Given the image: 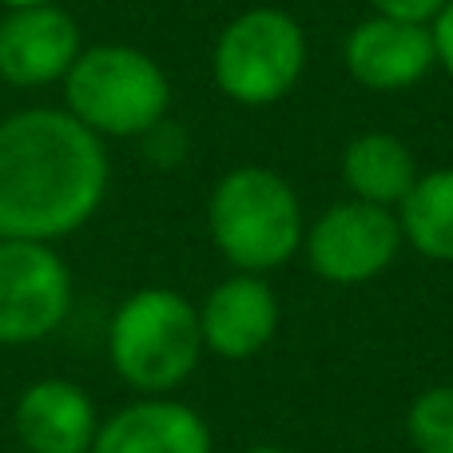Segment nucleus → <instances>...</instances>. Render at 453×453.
Wrapping results in <instances>:
<instances>
[{
	"label": "nucleus",
	"mask_w": 453,
	"mask_h": 453,
	"mask_svg": "<svg viewBox=\"0 0 453 453\" xmlns=\"http://www.w3.org/2000/svg\"><path fill=\"white\" fill-rule=\"evenodd\" d=\"M108 148L72 111L24 108L0 119V239L76 234L108 196Z\"/></svg>",
	"instance_id": "f257e3e1"
},
{
	"label": "nucleus",
	"mask_w": 453,
	"mask_h": 453,
	"mask_svg": "<svg viewBox=\"0 0 453 453\" xmlns=\"http://www.w3.org/2000/svg\"><path fill=\"white\" fill-rule=\"evenodd\" d=\"M143 148H148L151 164L156 167H175L183 156H188V132H183L180 124H172V119H159L156 127H151L148 135H140Z\"/></svg>",
	"instance_id": "dca6fc26"
},
{
	"label": "nucleus",
	"mask_w": 453,
	"mask_h": 453,
	"mask_svg": "<svg viewBox=\"0 0 453 453\" xmlns=\"http://www.w3.org/2000/svg\"><path fill=\"white\" fill-rule=\"evenodd\" d=\"M430 32H434V56H438V68L453 80V0L434 16Z\"/></svg>",
	"instance_id": "a211bd4d"
},
{
	"label": "nucleus",
	"mask_w": 453,
	"mask_h": 453,
	"mask_svg": "<svg viewBox=\"0 0 453 453\" xmlns=\"http://www.w3.org/2000/svg\"><path fill=\"white\" fill-rule=\"evenodd\" d=\"M279 298L263 274L234 271L231 279L215 282L211 295L199 306L203 346L226 362H247L263 354L279 334Z\"/></svg>",
	"instance_id": "9d476101"
},
{
	"label": "nucleus",
	"mask_w": 453,
	"mask_h": 453,
	"mask_svg": "<svg viewBox=\"0 0 453 453\" xmlns=\"http://www.w3.org/2000/svg\"><path fill=\"white\" fill-rule=\"evenodd\" d=\"M72 311V274L52 242L0 239V346L56 334Z\"/></svg>",
	"instance_id": "0eeeda50"
},
{
	"label": "nucleus",
	"mask_w": 453,
	"mask_h": 453,
	"mask_svg": "<svg viewBox=\"0 0 453 453\" xmlns=\"http://www.w3.org/2000/svg\"><path fill=\"white\" fill-rule=\"evenodd\" d=\"M342 64L354 84L370 92H406L438 68L434 32L430 24L390 20L374 12L350 28L342 44Z\"/></svg>",
	"instance_id": "6e6552de"
},
{
	"label": "nucleus",
	"mask_w": 453,
	"mask_h": 453,
	"mask_svg": "<svg viewBox=\"0 0 453 453\" xmlns=\"http://www.w3.org/2000/svg\"><path fill=\"white\" fill-rule=\"evenodd\" d=\"M72 116L100 140H140L172 108V80L132 44H92L64 76Z\"/></svg>",
	"instance_id": "20e7f679"
},
{
	"label": "nucleus",
	"mask_w": 453,
	"mask_h": 453,
	"mask_svg": "<svg viewBox=\"0 0 453 453\" xmlns=\"http://www.w3.org/2000/svg\"><path fill=\"white\" fill-rule=\"evenodd\" d=\"M92 453H215V446L203 414L167 394L140 398L100 422Z\"/></svg>",
	"instance_id": "f8f14e48"
},
{
	"label": "nucleus",
	"mask_w": 453,
	"mask_h": 453,
	"mask_svg": "<svg viewBox=\"0 0 453 453\" xmlns=\"http://www.w3.org/2000/svg\"><path fill=\"white\" fill-rule=\"evenodd\" d=\"M406 434L418 453H453V382L418 394L406 414Z\"/></svg>",
	"instance_id": "2eb2a0df"
},
{
	"label": "nucleus",
	"mask_w": 453,
	"mask_h": 453,
	"mask_svg": "<svg viewBox=\"0 0 453 453\" xmlns=\"http://www.w3.org/2000/svg\"><path fill=\"white\" fill-rule=\"evenodd\" d=\"M402 223L390 207L342 199L306 226L303 250L311 271L334 287H362L390 271L402 250Z\"/></svg>",
	"instance_id": "423d86ee"
},
{
	"label": "nucleus",
	"mask_w": 453,
	"mask_h": 453,
	"mask_svg": "<svg viewBox=\"0 0 453 453\" xmlns=\"http://www.w3.org/2000/svg\"><path fill=\"white\" fill-rule=\"evenodd\" d=\"M402 239L430 263L453 266V167L418 175L410 196L398 203Z\"/></svg>",
	"instance_id": "4468645a"
},
{
	"label": "nucleus",
	"mask_w": 453,
	"mask_h": 453,
	"mask_svg": "<svg viewBox=\"0 0 453 453\" xmlns=\"http://www.w3.org/2000/svg\"><path fill=\"white\" fill-rule=\"evenodd\" d=\"M80 52V24L60 4L8 8L0 20V80L12 88L60 84Z\"/></svg>",
	"instance_id": "1a4fd4ad"
},
{
	"label": "nucleus",
	"mask_w": 453,
	"mask_h": 453,
	"mask_svg": "<svg viewBox=\"0 0 453 453\" xmlns=\"http://www.w3.org/2000/svg\"><path fill=\"white\" fill-rule=\"evenodd\" d=\"M12 430L28 453H92L100 414L84 386L68 378H40L16 398Z\"/></svg>",
	"instance_id": "9b49d317"
},
{
	"label": "nucleus",
	"mask_w": 453,
	"mask_h": 453,
	"mask_svg": "<svg viewBox=\"0 0 453 453\" xmlns=\"http://www.w3.org/2000/svg\"><path fill=\"white\" fill-rule=\"evenodd\" d=\"M242 453H290V449H282V446H250V449H242Z\"/></svg>",
	"instance_id": "aec40b11"
},
{
	"label": "nucleus",
	"mask_w": 453,
	"mask_h": 453,
	"mask_svg": "<svg viewBox=\"0 0 453 453\" xmlns=\"http://www.w3.org/2000/svg\"><path fill=\"white\" fill-rule=\"evenodd\" d=\"M207 231L215 250L242 274L287 266L303 250V203L279 172L258 164L231 167L207 199Z\"/></svg>",
	"instance_id": "f03ea898"
},
{
	"label": "nucleus",
	"mask_w": 453,
	"mask_h": 453,
	"mask_svg": "<svg viewBox=\"0 0 453 453\" xmlns=\"http://www.w3.org/2000/svg\"><path fill=\"white\" fill-rule=\"evenodd\" d=\"M4 8H36V4H56V0H0Z\"/></svg>",
	"instance_id": "6ab92c4d"
},
{
	"label": "nucleus",
	"mask_w": 453,
	"mask_h": 453,
	"mask_svg": "<svg viewBox=\"0 0 453 453\" xmlns=\"http://www.w3.org/2000/svg\"><path fill=\"white\" fill-rule=\"evenodd\" d=\"M306 32L282 8H247L219 32L211 52L215 88L239 108L287 100L306 72Z\"/></svg>",
	"instance_id": "39448f33"
},
{
	"label": "nucleus",
	"mask_w": 453,
	"mask_h": 453,
	"mask_svg": "<svg viewBox=\"0 0 453 453\" xmlns=\"http://www.w3.org/2000/svg\"><path fill=\"white\" fill-rule=\"evenodd\" d=\"M449 0H370L378 16L390 20H410V24H434V16L446 8Z\"/></svg>",
	"instance_id": "f3484780"
},
{
	"label": "nucleus",
	"mask_w": 453,
	"mask_h": 453,
	"mask_svg": "<svg viewBox=\"0 0 453 453\" xmlns=\"http://www.w3.org/2000/svg\"><path fill=\"white\" fill-rule=\"evenodd\" d=\"M199 306L172 287H143L124 298L108 326V358L119 382L140 398H167L203 358Z\"/></svg>",
	"instance_id": "7ed1b4c3"
},
{
	"label": "nucleus",
	"mask_w": 453,
	"mask_h": 453,
	"mask_svg": "<svg viewBox=\"0 0 453 453\" xmlns=\"http://www.w3.org/2000/svg\"><path fill=\"white\" fill-rule=\"evenodd\" d=\"M418 175L422 172H418L414 151L390 132H362L342 151V183L350 199H362V203L398 211Z\"/></svg>",
	"instance_id": "ddd939ff"
}]
</instances>
